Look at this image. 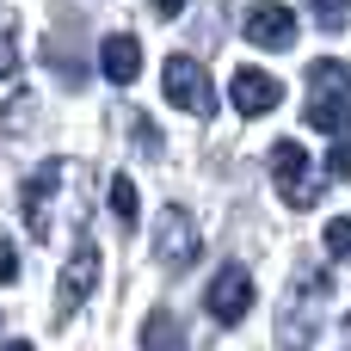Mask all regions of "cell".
Instances as JSON below:
<instances>
[{
  "label": "cell",
  "instance_id": "6da1fadb",
  "mask_svg": "<svg viewBox=\"0 0 351 351\" xmlns=\"http://www.w3.org/2000/svg\"><path fill=\"white\" fill-rule=\"evenodd\" d=\"M308 123L321 136H346V62L327 56V62H308Z\"/></svg>",
  "mask_w": 351,
  "mask_h": 351
},
{
  "label": "cell",
  "instance_id": "8fae6325",
  "mask_svg": "<svg viewBox=\"0 0 351 351\" xmlns=\"http://www.w3.org/2000/svg\"><path fill=\"white\" fill-rule=\"evenodd\" d=\"M43 62L56 68V80L74 93V86H86V62H80V49H74V19H68V37L56 31L49 43H43Z\"/></svg>",
  "mask_w": 351,
  "mask_h": 351
},
{
  "label": "cell",
  "instance_id": "5b68a950",
  "mask_svg": "<svg viewBox=\"0 0 351 351\" xmlns=\"http://www.w3.org/2000/svg\"><path fill=\"white\" fill-rule=\"evenodd\" d=\"M160 93L179 105V111H197V117H210L216 111V93H210V74L191 62V56H173L167 68H160Z\"/></svg>",
  "mask_w": 351,
  "mask_h": 351
},
{
  "label": "cell",
  "instance_id": "2e32d148",
  "mask_svg": "<svg viewBox=\"0 0 351 351\" xmlns=\"http://www.w3.org/2000/svg\"><path fill=\"white\" fill-rule=\"evenodd\" d=\"M327 253H333V265H346V253H351V222H346V216L327 228Z\"/></svg>",
  "mask_w": 351,
  "mask_h": 351
},
{
  "label": "cell",
  "instance_id": "7c38bea8",
  "mask_svg": "<svg viewBox=\"0 0 351 351\" xmlns=\"http://www.w3.org/2000/svg\"><path fill=\"white\" fill-rule=\"evenodd\" d=\"M185 339H179V321L160 308V315H148V327H142V351H179Z\"/></svg>",
  "mask_w": 351,
  "mask_h": 351
},
{
  "label": "cell",
  "instance_id": "277c9868",
  "mask_svg": "<svg viewBox=\"0 0 351 351\" xmlns=\"http://www.w3.org/2000/svg\"><path fill=\"white\" fill-rule=\"evenodd\" d=\"M62 179H68V160H43V167L19 185V216H25V228H31V241H49V197L62 191Z\"/></svg>",
  "mask_w": 351,
  "mask_h": 351
},
{
  "label": "cell",
  "instance_id": "7a4b0ae2",
  "mask_svg": "<svg viewBox=\"0 0 351 351\" xmlns=\"http://www.w3.org/2000/svg\"><path fill=\"white\" fill-rule=\"evenodd\" d=\"M271 185H278V197L290 210H315L321 204V173H315V160L296 142H278L271 148Z\"/></svg>",
  "mask_w": 351,
  "mask_h": 351
},
{
  "label": "cell",
  "instance_id": "4fadbf2b",
  "mask_svg": "<svg viewBox=\"0 0 351 351\" xmlns=\"http://www.w3.org/2000/svg\"><path fill=\"white\" fill-rule=\"evenodd\" d=\"M31 117H37V99H31V93H19V99L0 111V136H25V130H31Z\"/></svg>",
  "mask_w": 351,
  "mask_h": 351
},
{
  "label": "cell",
  "instance_id": "5bb4252c",
  "mask_svg": "<svg viewBox=\"0 0 351 351\" xmlns=\"http://www.w3.org/2000/svg\"><path fill=\"white\" fill-rule=\"evenodd\" d=\"M111 210H117V222H123V228H136V179H130V173H117V179H111Z\"/></svg>",
  "mask_w": 351,
  "mask_h": 351
},
{
  "label": "cell",
  "instance_id": "e0dca14e",
  "mask_svg": "<svg viewBox=\"0 0 351 351\" xmlns=\"http://www.w3.org/2000/svg\"><path fill=\"white\" fill-rule=\"evenodd\" d=\"M19 278V253H12V241L0 234V284H12Z\"/></svg>",
  "mask_w": 351,
  "mask_h": 351
},
{
  "label": "cell",
  "instance_id": "d6986e66",
  "mask_svg": "<svg viewBox=\"0 0 351 351\" xmlns=\"http://www.w3.org/2000/svg\"><path fill=\"white\" fill-rule=\"evenodd\" d=\"M148 6H154L160 19H179V12H185V0H148Z\"/></svg>",
  "mask_w": 351,
  "mask_h": 351
},
{
  "label": "cell",
  "instance_id": "ba28073f",
  "mask_svg": "<svg viewBox=\"0 0 351 351\" xmlns=\"http://www.w3.org/2000/svg\"><path fill=\"white\" fill-rule=\"evenodd\" d=\"M93 284H99V247H93V241H80V247H74V259H68V278L56 284V315H74V308L93 296Z\"/></svg>",
  "mask_w": 351,
  "mask_h": 351
},
{
  "label": "cell",
  "instance_id": "ac0fdd59",
  "mask_svg": "<svg viewBox=\"0 0 351 351\" xmlns=\"http://www.w3.org/2000/svg\"><path fill=\"white\" fill-rule=\"evenodd\" d=\"M19 68V43H12V31H0V80Z\"/></svg>",
  "mask_w": 351,
  "mask_h": 351
},
{
  "label": "cell",
  "instance_id": "ffe728a7",
  "mask_svg": "<svg viewBox=\"0 0 351 351\" xmlns=\"http://www.w3.org/2000/svg\"><path fill=\"white\" fill-rule=\"evenodd\" d=\"M0 351H31V346H25V339H12V346H0Z\"/></svg>",
  "mask_w": 351,
  "mask_h": 351
},
{
  "label": "cell",
  "instance_id": "52a82bcc",
  "mask_svg": "<svg viewBox=\"0 0 351 351\" xmlns=\"http://www.w3.org/2000/svg\"><path fill=\"white\" fill-rule=\"evenodd\" d=\"M228 99H234V111H241V117H265V111H278L284 86H278V74H265V68H234Z\"/></svg>",
  "mask_w": 351,
  "mask_h": 351
},
{
  "label": "cell",
  "instance_id": "9c48e42d",
  "mask_svg": "<svg viewBox=\"0 0 351 351\" xmlns=\"http://www.w3.org/2000/svg\"><path fill=\"white\" fill-rule=\"evenodd\" d=\"M247 37L259 49H290L296 43V12L278 6V0H259V6H247Z\"/></svg>",
  "mask_w": 351,
  "mask_h": 351
},
{
  "label": "cell",
  "instance_id": "9a60e30c",
  "mask_svg": "<svg viewBox=\"0 0 351 351\" xmlns=\"http://www.w3.org/2000/svg\"><path fill=\"white\" fill-rule=\"evenodd\" d=\"M308 19L321 31H346V0H308Z\"/></svg>",
  "mask_w": 351,
  "mask_h": 351
},
{
  "label": "cell",
  "instance_id": "3957f363",
  "mask_svg": "<svg viewBox=\"0 0 351 351\" xmlns=\"http://www.w3.org/2000/svg\"><path fill=\"white\" fill-rule=\"evenodd\" d=\"M197 253H204V234H197L191 210L167 204V210H160V228H154V259H160L167 271H191Z\"/></svg>",
  "mask_w": 351,
  "mask_h": 351
},
{
  "label": "cell",
  "instance_id": "30bf717a",
  "mask_svg": "<svg viewBox=\"0 0 351 351\" xmlns=\"http://www.w3.org/2000/svg\"><path fill=\"white\" fill-rule=\"evenodd\" d=\"M99 74H105L111 86H130V80L142 74V43H136L130 31L105 37V43H99Z\"/></svg>",
  "mask_w": 351,
  "mask_h": 351
},
{
  "label": "cell",
  "instance_id": "8992f818",
  "mask_svg": "<svg viewBox=\"0 0 351 351\" xmlns=\"http://www.w3.org/2000/svg\"><path fill=\"white\" fill-rule=\"evenodd\" d=\"M204 308H210V321L241 327V321H247V308H253V271H247V265H222V271L210 278Z\"/></svg>",
  "mask_w": 351,
  "mask_h": 351
}]
</instances>
